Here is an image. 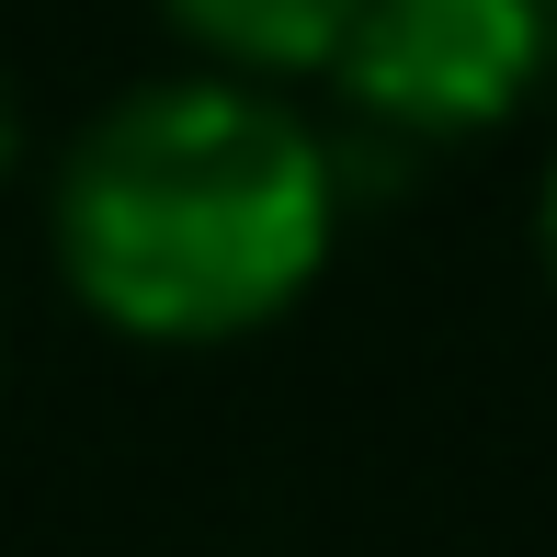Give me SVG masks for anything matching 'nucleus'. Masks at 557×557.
<instances>
[{"mask_svg": "<svg viewBox=\"0 0 557 557\" xmlns=\"http://www.w3.org/2000/svg\"><path fill=\"white\" fill-rule=\"evenodd\" d=\"M352 216L342 137L285 81L171 69L114 91L46 183V250L81 319L148 352H216L308 308Z\"/></svg>", "mask_w": 557, "mask_h": 557, "instance_id": "1", "label": "nucleus"}, {"mask_svg": "<svg viewBox=\"0 0 557 557\" xmlns=\"http://www.w3.org/2000/svg\"><path fill=\"white\" fill-rule=\"evenodd\" d=\"M557 69V0H352L319 81L364 137L444 148L490 137L546 91Z\"/></svg>", "mask_w": 557, "mask_h": 557, "instance_id": "2", "label": "nucleus"}, {"mask_svg": "<svg viewBox=\"0 0 557 557\" xmlns=\"http://www.w3.org/2000/svg\"><path fill=\"white\" fill-rule=\"evenodd\" d=\"M160 23L194 46L206 69L239 81H319L352 23V0H160Z\"/></svg>", "mask_w": 557, "mask_h": 557, "instance_id": "3", "label": "nucleus"}, {"mask_svg": "<svg viewBox=\"0 0 557 557\" xmlns=\"http://www.w3.org/2000/svg\"><path fill=\"white\" fill-rule=\"evenodd\" d=\"M535 262H546V285H557V160H546V183H535Z\"/></svg>", "mask_w": 557, "mask_h": 557, "instance_id": "4", "label": "nucleus"}, {"mask_svg": "<svg viewBox=\"0 0 557 557\" xmlns=\"http://www.w3.org/2000/svg\"><path fill=\"white\" fill-rule=\"evenodd\" d=\"M12 160H23V91H12V69H0V183H12Z\"/></svg>", "mask_w": 557, "mask_h": 557, "instance_id": "5", "label": "nucleus"}]
</instances>
